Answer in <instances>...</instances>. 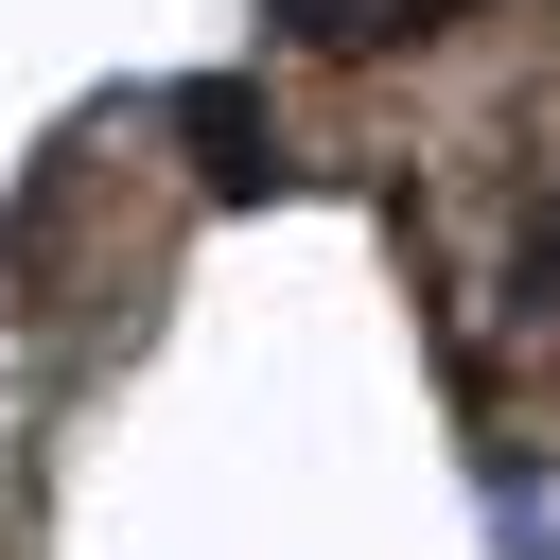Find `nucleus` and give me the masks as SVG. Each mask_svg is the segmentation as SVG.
I'll return each instance as SVG.
<instances>
[{
	"mask_svg": "<svg viewBox=\"0 0 560 560\" xmlns=\"http://www.w3.org/2000/svg\"><path fill=\"white\" fill-rule=\"evenodd\" d=\"M158 122L192 140V192H210V210H262V192H298V140H280V105H262L245 70H192Z\"/></svg>",
	"mask_w": 560,
	"mask_h": 560,
	"instance_id": "obj_1",
	"label": "nucleus"
},
{
	"mask_svg": "<svg viewBox=\"0 0 560 560\" xmlns=\"http://www.w3.org/2000/svg\"><path fill=\"white\" fill-rule=\"evenodd\" d=\"M262 18H280L298 52H385V35H402V0H262Z\"/></svg>",
	"mask_w": 560,
	"mask_h": 560,
	"instance_id": "obj_2",
	"label": "nucleus"
},
{
	"mask_svg": "<svg viewBox=\"0 0 560 560\" xmlns=\"http://www.w3.org/2000/svg\"><path fill=\"white\" fill-rule=\"evenodd\" d=\"M525 298H560V228H542V245H525Z\"/></svg>",
	"mask_w": 560,
	"mask_h": 560,
	"instance_id": "obj_3",
	"label": "nucleus"
}]
</instances>
